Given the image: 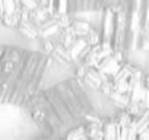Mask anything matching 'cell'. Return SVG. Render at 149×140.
Returning <instances> with one entry per match:
<instances>
[{"mask_svg":"<svg viewBox=\"0 0 149 140\" xmlns=\"http://www.w3.org/2000/svg\"><path fill=\"white\" fill-rule=\"evenodd\" d=\"M89 91L79 76H73L51 88H42L22 108L44 137L66 139L73 128L101 118Z\"/></svg>","mask_w":149,"mask_h":140,"instance_id":"obj_1","label":"cell"},{"mask_svg":"<svg viewBox=\"0 0 149 140\" xmlns=\"http://www.w3.org/2000/svg\"><path fill=\"white\" fill-rule=\"evenodd\" d=\"M53 63L45 51H31L19 47L2 48V101L3 105L24 107L42 89L44 79Z\"/></svg>","mask_w":149,"mask_h":140,"instance_id":"obj_2","label":"cell"}]
</instances>
